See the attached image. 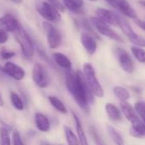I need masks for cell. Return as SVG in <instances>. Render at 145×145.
I'll return each instance as SVG.
<instances>
[{
  "mask_svg": "<svg viewBox=\"0 0 145 145\" xmlns=\"http://www.w3.org/2000/svg\"><path fill=\"white\" fill-rule=\"evenodd\" d=\"M80 42L84 48L85 49L86 53L89 55H93L97 48V43L96 41V37H94L92 35L83 32L80 35Z\"/></svg>",
  "mask_w": 145,
  "mask_h": 145,
  "instance_id": "cell-12",
  "label": "cell"
},
{
  "mask_svg": "<svg viewBox=\"0 0 145 145\" xmlns=\"http://www.w3.org/2000/svg\"><path fill=\"white\" fill-rule=\"evenodd\" d=\"M107 131H108L109 137L111 138V139L113 140V142L115 144V145H125L124 139L122 138L121 135L119 133V132L115 127H113L110 125H108Z\"/></svg>",
  "mask_w": 145,
  "mask_h": 145,
  "instance_id": "cell-23",
  "label": "cell"
},
{
  "mask_svg": "<svg viewBox=\"0 0 145 145\" xmlns=\"http://www.w3.org/2000/svg\"><path fill=\"white\" fill-rule=\"evenodd\" d=\"M36 10L48 22H60L62 16L60 11L47 1H38L36 3Z\"/></svg>",
  "mask_w": 145,
  "mask_h": 145,
  "instance_id": "cell-3",
  "label": "cell"
},
{
  "mask_svg": "<svg viewBox=\"0 0 145 145\" xmlns=\"http://www.w3.org/2000/svg\"><path fill=\"white\" fill-rule=\"evenodd\" d=\"M115 19H116V25H118V26L120 27L121 31L125 34V36L131 42L138 37V34L132 28V26L129 24V22L127 21V20H126L122 15L115 13Z\"/></svg>",
  "mask_w": 145,
  "mask_h": 145,
  "instance_id": "cell-11",
  "label": "cell"
},
{
  "mask_svg": "<svg viewBox=\"0 0 145 145\" xmlns=\"http://www.w3.org/2000/svg\"><path fill=\"white\" fill-rule=\"evenodd\" d=\"M130 122L132 124V127L129 130V133L131 136L138 138L145 137V124L141 120V118L137 116Z\"/></svg>",
  "mask_w": 145,
  "mask_h": 145,
  "instance_id": "cell-13",
  "label": "cell"
},
{
  "mask_svg": "<svg viewBox=\"0 0 145 145\" xmlns=\"http://www.w3.org/2000/svg\"><path fill=\"white\" fill-rule=\"evenodd\" d=\"M10 101L13 105V106L17 110H24V103L21 97L15 93V92L10 93Z\"/></svg>",
  "mask_w": 145,
  "mask_h": 145,
  "instance_id": "cell-26",
  "label": "cell"
},
{
  "mask_svg": "<svg viewBox=\"0 0 145 145\" xmlns=\"http://www.w3.org/2000/svg\"><path fill=\"white\" fill-rule=\"evenodd\" d=\"M81 24H82L83 28L85 30V32H87V33H89V34L92 35L94 37H96V38H97V39H101V38H100V37L98 36V34L97 33V31L94 30V29H95V27H94V26H93V25L91 24V20L89 21V20H86V19H83V20H82V21H81Z\"/></svg>",
  "mask_w": 145,
  "mask_h": 145,
  "instance_id": "cell-28",
  "label": "cell"
},
{
  "mask_svg": "<svg viewBox=\"0 0 145 145\" xmlns=\"http://www.w3.org/2000/svg\"><path fill=\"white\" fill-rule=\"evenodd\" d=\"M3 105V98H2V95L0 93V107H2Z\"/></svg>",
  "mask_w": 145,
  "mask_h": 145,
  "instance_id": "cell-40",
  "label": "cell"
},
{
  "mask_svg": "<svg viewBox=\"0 0 145 145\" xmlns=\"http://www.w3.org/2000/svg\"><path fill=\"white\" fill-rule=\"evenodd\" d=\"M135 111L138 114L141 120L144 122L145 124V103L142 101H138L135 104Z\"/></svg>",
  "mask_w": 145,
  "mask_h": 145,
  "instance_id": "cell-30",
  "label": "cell"
},
{
  "mask_svg": "<svg viewBox=\"0 0 145 145\" xmlns=\"http://www.w3.org/2000/svg\"><path fill=\"white\" fill-rule=\"evenodd\" d=\"M73 120L75 122V127H76V132L78 134V138L79 141L80 145H89L88 144V140L86 138V135L84 132V129L82 127L81 122L79 121V119L78 118V116H76L75 113H73Z\"/></svg>",
  "mask_w": 145,
  "mask_h": 145,
  "instance_id": "cell-20",
  "label": "cell"
},
{
  "mask_svg": "<svg viewBox=\"0 0 145 145\" xmlns=\"http://www.w3.org/2000/svg\"><path fill=\"white\" fill-rule=\"evenodd\" d=\"M44 145H50V144H44Z\"/></svg>",
  "mask_w": 145,
  "mask_h": 145,
  "instance_id": "cell-42",
  "label": "cell"
},
{
  "mask_svg": "<svg viewBox=\"0 0 145 145\" xmlns=\"http://www.w3.org/2000/svg\"><path fill=\"white\" fill-rule=\"evenodd\" d=\"M115 96L121 101V102H126L130 99V93L129 91L121 86H116L113 89Z\"/></svg>",
  "mask_w": 145,
  "mask_h": 145,
  "instance_id": "cell-21",
  "label": "cell"
},
{
  "mask_svg": "<svg viewBox=\"0 0 145 145\" xmlns=\"http://www.w3.org/2000/svg\"><path fill=\"white\" fill-rule=\"evenodd\" d=\"M0 145H11L9 130L5 127H0Z\"/></svg>",
  "mask_w": 145,
  "mask_h": 145,
  "instance_id": "cell-29",
  "label": "cell"
},
{
  "mask_svg": "<svg viewBox=\"0 0 145 145\" xmlns=\"http://www.w3.org/2000/svg\"><path fill=\"white\" fill-rule=\"evenodd\" d=\"M12 142L13 145H24L23 141L21 139V134L17 130H15L12 134Z\"/></svg>",
  "mask_w": 145,
  "mask_h": 145,
  "instance_id": "cell-32",
  "label": "cell"
},
{
  "mask_svg": "<svg viewBox=\"0 0 145 145\" xmlns=\"http://www.w3.org/2000/svg\"><path fill=\"white\" fill-rule=\"evenodd\" d=\"M90 132H91V135L93 141L96 144V145H105L103 144V140L101 139V138H100V136H99V134H98V133H97V131L94 126H91Z\"/></svg>",
  "mask_w": 145,
  "mask_h": 145,
  "instance_id": "cell-31",
  "label": "cell"
},
{
  "mask_svg": "<svg viewBox=\"0 0 145 145\" xmlns=\"http://www.w3.org/2000/svg\"><path fill=\"white\" fill-rule=\"evenodd\" d=\"M131 50L133 56L138 62L145 64V50L144 48L138 46H133L132 47Z\"/></svg>",
  "mask_w": 145,
  "mask_h": 145,
  "instance_id": "cell-27",
  "label": "cell"
},
{
  "mask_svg": "<svg viewBox=\"0 0 145 145\" xmlns=\"http://www.w3.org/2000/svg\"><path fill=\"white\" fill-rule=\"evenodd\" d=\"M13 34L21 47L23 56L27 60H32L34 55V45L28 33L21 25L15 32H13Z\"/></svg>",
  "mask_w": 145,
  "mask_h": 145,
  "instance_id": "cell-2",
  "label": "cell"
},
{
  "mask_svg": "<svg viewBox=\"0 0 145 145\" xmlns=\"http://www.w3.org/2000/svg\"><path fill=\"white\" fill-rule=\"evenodd\" d=\"M64 132L68 145H80L79 138L76 137V135L73 133V132L71 130L69 127L64 126Z\"/></svg>",
  "mask_w": 145,
  "mask_h": 145,
  "instance_id": "cell-25",
  "label": "cell"
},
{
  "mask_svg": "<svg viewBox=\"0 0 145 145\" xmlns=\"http://www.w3.org/2000/svg\"><path fill=\"white\" fill-rule=\"evenodd\" d=\"M34 122L37 128L42 133H47L50 129V122L44 114L37 112L34 116Z\"/></svg>",
  "mask_w": 145,
  "mask_h": 145,
  "instance_id": "cell-16",
  "label": "cell"
},
{
  "mask_svg": "<svg viewBox=\"0 0 145 145\" xmlns=\"http://www.w3.org/2000/svg\"><path fill=\"white\" fill-rule=\"evenodd\" d=\"M90 20L91 22V24L93 25V26L95 27V29L97 30V31L103 35L105 36L110 39H113L116 42H123L124 40L122 38V37L116 31H115L113 28H111L109 26V25L106 24L105 22L102 21L100 19H98L97 16H92L90 18Z\"/></svg>",
  "mask_w": 145,
  "mask_h": 145,
  "instance_id": "cell-5",
  "label": "cell"
},
{
  "mask_svg": "<svg viewBox=\"0 0 145 145\" xmlns=\"http://www.w3.org/2000/svg\"><path fill=\"white\" fill-rule=\"evenodd\" d=\"M43 25L44 31L46 32L47 43L49 47L52 49H56L59 48L62 44V34L57 28H56L50 22L44 21Z\"/></svg>",
  "mask_w": 145,
  "mask_h": 145,
  "instance_id": "cell-6",
  "label": "cell"
},
{
  "mask_svg": "<svg viewBox=\"0 0 145 145\" xmlns=\"http://www.w3.org/2000/svg\"><path fill=\"white\" fill-rule=\"evenodd\" d=\"M105 110H106V113L109 116V118L115 122L121 121L122 120V116L121 111L119 110V109L113 104H106L105 106Z\"/></svg>",
  "mask_w": 145,
  "mask_h": 145,
  "instance_id": "cell-19",
  "label": "cell"
},
{
  "mask_svg": "<svg viewBox=\"0 0 145 145\" xmlns=\"http://www.w3.org/2000/svg\"><path fill=\"white\" fill-rule=\"evenodd\" d=\"M121 111L124 114L125 117L129 121H131L133 118H135L137 116L135 109H133L131 106V105L128 104L127 102H121Z\"/></svg>",
  "mask_w": 145,
  "mask_h": 145,
  "instance_id": "cell-22",
  "label": "cell"
},
{
  "mask_svg": "<svg viewBox=\"0 0 145 145\" xmlns=\"http://www.w3.org/2000/svg\"><path fill=\"white\" fill-rule=\"evenodd\" d=\"M52 58H53V60L55 61V63L57 65H59L60 67H62L63 69H66V70L71 69V67H72L71 60L65 54H63L62 53H59V52H56V53L53 54Z\"/></svg>",
  "mask_w": 145,
  "mask_h": 145,
  "instance_id": "cell-18",
  "label": "cell"
},
{
  "mask_svg": "<svg viewBox=\"0 0 145 145\" xmlns=\"http://www.w3.org/2000/svg\"><path fill=\"white\" fill-rule=\"evenodd\" d=\"M116 54L121 69L126 73H132L135 69V65L130 54L121 48H118L116 49Z\"/></svg>",
  "mask_w": 145,
  "mask_h": 145,
  "instance_id": "cell-8",
  "label": "cell"
},
{
  "mask_svg": "<svg viewBox=\"0 0 145 145\" xmlns=\"http://www.w3.org/2000/svg\"><path fill=\"white\" fill-rule=\"evenodd\" d=\"M110 5L121 12L124 16L133 20L137 19V13L135 9L126 0H114Z\"/></svg>",
  "mask_w": 145,
  "mask_h": 145,
  "instance_id": "cell-10",
  "label": "cell"
},
{
  "mask_svg": "<svg viewBox=\"0 0 145 145\" xmlns=\"http://www.w3.org/2000/svg\"><path fill=\"white\" fill-rule=\"evenodd\" d=\"M48 3H50V4H52L54 7H56L60 12H64L65 10V7L63 5V3H62L59 0H46Z\"/></svg>",
  "mask_w": 145,
  "mask_h": 145,
  "instance_id": "cell-33",
  "label": "cell"
},
{
  "mask_svg": "<svg viewBox=\"0 0 145 145\" xmlns=\"http://www.w3.org/2000/svg\"><path fill=\"white\" fill-rule=\"evenodd\" d=\"M89 1H91V2H95V1H97V0H89Z\"/></svg>",
  "mask_w": 145,
  "mask_h": 145,
  "instance_id": "cell-41",
  "label": "cell"
},
{
  "mask_svg": "<svg viewBox=\"0 0 145 145\" xmlns=\"http://www.w3.org/2000/svg\"><path fill=\"white\" fill-rule=\"evenodd\" d=\"M66 86L78 105L84 110H89V105L94 102V94L91 90L84 73L81 71H66Z\"/></svg>",
  "mask_w": 145,
  "mask_h": 145,
  "instance_id": "cell-1",
  "label": "cell"
},
{
  "mask_svg": "<svg viewBox=\"0 0 145 145\" xmlns=\"http://www.w3.org/2000/svg\"><path fill=\"white\" fill-rule=\"evenodd\" d=\"M9 39V35L7 31L3 29H0V44L5 43Z\"/></svg>",
  "mask_w": 145,
  "mask_h": 145,
  "instance_id": "cell-35",
  "label": "cell"
},
{
  "mask_svg": "<svg viewBox=\"0 0 145 145\" xmlns=\"http://www.w3.org/2000/svg\"><path fill=\"white\" fill-rule=\"evenodd\" d=\"M2 71L16 81L22 80L26 75L25 71L20 65L10 61L5 63V65L2 67Z\"/></svg>",
  "mask_w": 145,
  "mask_h": 145,
  "instance_id": "cell-9",
  "label": "cell"
},
{
  "mask_svg": "<svg viewBox=\"0 0 145 145\" xmlns=\"http://www.w3.org/2000/svg\"><path fill=\"white\" fill-rule=\"evenodd\" d=\"M0 24L4 26L6 31L11 32H15L21 26L19 21L12 14H6L2 18H0Z\"/></svg>",
  "mask_w": 145,
  "mask_h": 145,
  "instance_id": "cell-15",
  "label": "cell"
},
{
  "mask_svg": "<svg viewBox=\"0 0 145 145\" xmlns=\"http://www.w3.org/2000/svg\"><path fill=\"white\" fill-rule=\"evenodd\" d=\"M83 73L85 77V80L92 91L94 96H97L98 98H102L104 95V91L99 82V81L97 78L96 72L94 70V67L90 63H85L83 66Z\"/></svg>",
  "mask_w": 145,
  "mask_h": 145,
  "instance_id": "cell-4",
  "label": "cell"
},
{
  "mask_svg": "<svg viewBox=\"0 0 145 145\" xmlns=\"http://www.w3.org/2000/svg\"><path fill=\"white\" fill-rule=\"evenodd\" d=\"M15 55V53L13 52V51H9V50H3L1 52V57L3 59H9L11 58H13L14 56Z\"/></svg>",
  "mask_w": 145,
  "mask_h": 145,
  "instance_id": "cell-34",
  "label": "cell"
},
{
  "mask_svg": "<svg viewBox=\"0 0 145 145\" xmlns=\"http://www.w3.org/2000/svg\"><path fill=\"white\" fill-rule=\"evenodd\" d=\"M132 43H134L136 46H138V47H144L145 48V38L144 37H139L138 36V38H136L135 40H133V41H132Z\"/></svg>",
  "mask_w": 145,
  "mask_h": 145,
  "instance_id": "cell-36",
  "label": "cell"
},
{
  "mask_svg": "<svg viewBox=\"0 0 145 145\" xmlns=\"http://www.w3.org/2000/svg\"><path fill=\"white\" fill-rule=\"evenodd\" d=\"M10 1L14 3H16V4H20L22 2V0H10Z\"/></svg>",
  "mask_w": 145,
  "mask_h": 145,
  "instance_id": "cell-39",
  "label": "cell"
},
{
  "mask_svg": "<svg viewBox=\"0 0 145 145\" xmlns=\"http://www.w3.org/2000/svg\"><path fill=\"white\" fill-rule=\"evenodd\" d=\"M62 3L65 8H68L75 14H81L83 12V0H62Z\"/></svg>",
  "mask_w": 145,
  "mask_h": 145,
  "instance_id": "cell-17",
  "label": "cell"
},
{
  "mask_svg": "<svg viewBox=\"0 0 145 145\" xmlns=\"http://www.w3.org/2000/svg\"><path fill=\"white\" fill-rule=\"evenodd\" d=\"M134 22H135V24L139 27V28H141L142 30H144L145 31V21L144 20H140V19H135L134 20Z\"/></svg>",
  "mask_w": 145,
  "mask_h": 145,
  "instance_id": "cell-37",
  "label": "cell"
},
{
  "mask_svg": "<svg viewBox=\"0 0 145 145\" xmlns=\"http://www.w3.org/2000/svg\"><path fill=\"white\" fill-rule=\"evenodd\" d=\"M48 100L50 103V105L60 113L62 114H67L68 113V110L65 106V105L56 96H49L48 97Z\"/></svg>",
  "mask_w": 145,
  "mask_h": 145,
  "instance_id": "cell-24",
  "label": "cell"
},
{
  "mask_svg": "<svg viewBox=\"0 0 145 145\" xmlns=\"http://www.w3.org/2000/svg\"><path fill=\"white\" fill-rule=\"evenodd\" d=\"M138 3L139 5H141L142 7H144L145 8V0H139V1L138 2Z\"/></svg>",
  "mask_w": 145,
  "mask_h": 145,
  "instance_id": "cell-38",
  "label": "cell"
},
{
  "mask_svg": "<svg viewBox=\"0 0 145 145\" xmlns=\"http://www.w3.org/2000/svg\"><path fill=\"white\" fill-rule=\"evenodd\" d=\"M32 81L35 85L40 88H46L50 85V76L46 69L38 63L33 65L32 71Z\"/></svg>",
  "mask_w": 145,
  "mask_h": 145,
  "instance_id": "cell-7",
  "label": "cell"
},
{
  "mask_svg": "<svg viewBox=\"0 0 145 145\" xmlns=\"http://www.w3.org/2000/svg\"><path fill=\"white\" fill-rule=\"evenodd\" d=\"M96 16L108 25H116L115 13L109 9L97 8L96 9Z\"/></svg>",
  "mask_w": 145,
  "mask_h": 145,
  "instance_id": "cell-14",
  "label": "cell"
}]
</instances>
